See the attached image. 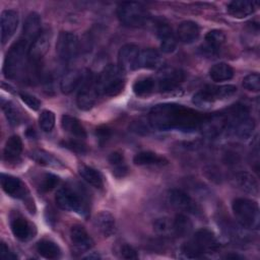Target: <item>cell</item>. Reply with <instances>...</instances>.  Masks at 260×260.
<instances>
[{
	"label": "cell",
	"instance_id": "6da1fadb",
	"mask_svg": "<svg viewBox=\"0 0 260 260\" xmlns=\"http://www.w3.org/2000/svg\"><path fill=\"white\" fill-rule=\"evenodd\" d=\"M202 118L200 113L182 105L159 104L150 110L148 123L158 130L178 129L187 132L199 129Z\"/></svg>",
	"mask_w": 260,
	"mask_h": 260
},
{
	"label": "cell",
	"instance_id": "7a4b0ae2",
	"mask_svg": "<svg viewBox=\"0 0 260 260\" xmlns=\"http://www.w3.org/2000/svg\"><path fill=\"white\" fill-rule=\"evenodd\" d=\"M219 248V243L214 234L208 229L198 230L192 239L187 241L181 247V253L184 258H201L205 253L215 252Z\"/></svg>",
	"mask_w": 260,
	"mask_h": 260
},
{
	"label": "cell",
	"instance_id": "3957f363",
	"mask_svg": "<svg viewBox=\"0 0 260 260\" xmlns=\"http://www.w3.org/2000/svg\"><path fill=\"white\" fill-rule=\"evenodd\" d=\"M124 85V71L118 65H107L96 78V89L100 94L116 95L123 90Z\"/></svg>",
	"mask_w": 260,
	"mask_h": 260
},
{
	"label": "cell",
	"instance_id": "277c9868",
	"mask_svg": "<svg viewBox=\"0 0 260 260\" xmlns=\"http://www.w3.org/2000/svg\"><path fill=\"white\" fill-rule=\"evenodd\" d=\"M55 200L57 205L63 210L73 211L84 217H86L89 212L88 201L85 195L79 190L69 187L61 188L57 191Z\"/></svg>",
	"mask_w": 260,
	"mask_h": 260
},
{
	"label": "cell",
	"instance_id": "5b68a950",
	"mask_svg": "<svg viewBox=\"0 0 260 260\" xmlns=\"http://www.w3.org/2000/svg\"><path fill=\"white\" fill-rule=\"evenodd\" d=\"M28 47V44L20 38L9 48L3 65V72L7 78H16L21 73Z\"/></svg>",
	"mask_w": 260,
	"mask_h": 260
},
{
	"label": "cell",
	"instance_id": "8992f818",
	"mask_svg": "<svg viewBox=\"0 0 260 260\" xmlns=\"http://www.w3.org/2000/svg\"><path fill=\"white\" fill-rule=\"evenodd\" d=\"M236 219L242 226L256 230L259 228L260 212L258 204L247 198H237L232 204Z\"/></svg>",
	"mask_w": 260,
	"mask_h": 260
},
{
	"label": "cell",
	"instance_id": "52a82bcc",
	"mask_svg": "<svg viewBox=\"0 0 260 260\" xmlns=\"http://www.w3.org/2000/svg\"><path fill=\"white\" fill-rule=\"evenodd\" d=\"M117 16L121 23L129 27H140L147 22L148 13L145 7L133 1L122 2L117 8Z\"/></svg>",
	"mask_w": 260,
	"mask_h": 260
},
{
	"label": "cell",
	"instance_id": "ba28073f",
	"mask_svg": "<svg viewBox=\"0 0 260 260\" xmlns=\"http://www.w3.org/2000/svg\"><path fill=\"white\" fill-rule=\"evenodd\" d=\"M81 83L82 85L76 99L77 107L82 111H88L94 106L99 94L96 89V79H93L91 74H86L83 76Z\"/></svg>",
	"mask_w": 260,
	"mask_h": 260
},
{
	"label": "cell",
	"instance_id": "9c48e42d",
	"mask_svg": "<svg viewBox=\"0 0 260 260\" xmlns=\"http://www.w3.org/2000/svg\"><path fill=\"white\" fill-rule=\"evenodd\" d=\"M79 41L75 34L70 31H61L56 43V52L59 58L68 62L71 61L78 53Z\"/></svg>",
	"mask_w": 260,
	"mask_h": 260
},
{
	"label": "cell",
	"instance_id": "30bf717a",
	"mask_svg": "<svg viewBox=\"0 0 260 260\" xmlns=\"http://www.w3.org/2000/svg\"><path fill=\"white\" fill-rule=\"evenodd\" d=\"M171 205L175 208L185 211L190 214L199 215L201 214V208L198 203L185 191L180 189H172L168 194Z\"/></svg>",
	"mask_w": 260,
	"mask_h": 260
},
{
	"label": "cell",
	"instance_id": "8fae6325",
	"mask_svg": "<svg viewBox=\"0 0 260 260\" xmlns=\"http://www.w3.org/2000/svg\"><path fill=\"white\" fill-rule=\"evenodd\" d=\"M10 229L16 239L22 242L29 241L36 235V228L19 212L10 214Z\"/></svg>",
	"mask_w": 260,
	"mask_h": 260
},
{
	"label": "cell",
	"instance_id": "7c38bea8",
	"mask_svg": "<svg viewBox=\"0 0 260 260\" xmlns=\"http://www.w3.org/2000/svg\"><path fill=\"white\" fill-rule=\"evenodd\" d=\"M199 129L208 137H215L228 129V121L223 113L203 116Z\"/></svg>",
	"mask_w": 260,
	"mask_h": 260
},
{
	"label": "cell",
	"instance_id": "4fadbf2b",
	"mask_svg": "<svg viewBox=\"0 0 260 260\" xmlns=\"http://www.w3.org/2000/svg\"><path fill=\"white\" fill-rule=\"evenodd\" d=\"M51 34L48 30H42L40 35L29 44L27 58L31 63H38L46 55L50 47Z\"/></svg>",
	"mask_w": 260,
	"mask_h": 260
},
{
	"label": "cell",
	"instance_id": "5bb4252c",
	"mask_svg": "<svg viewBox=\"0 0 260 260\" xmlns=\"http://www.w3.org/2000/svg\"><path fill=\"white\" fill-rule=\"evenodd\" d=\"M185 79V73L181 69L166 68L158 76V88L160 91H170L177 88Z\"/></svg>",
	"mask_w": 260,
	"mask_h": 260
},
{
	"label": "cell",
	"instance_id": "9a60e30c",
	"mask_svg": "<svg viewBox=\"0 0 260 260\" xmlns=\"http://www.w3.org/2000/svg\"><path fill=\"white\" fill-rule=\"evenodd\" d=\"M139 52V48L134 44H126L121 47L118 53L119 68L124 72L136 69Z\"/></svg>",
	"mask_w": 260,
	"mask_h": 260
},
{
	"label": "cell",
	"instance_id": "2e32d148",
	"mask_svg": "<svg viewBox=\"0 0 260 260\" xmlns=\"http://www.w3.org/2000/svg\"><path fill=\"white\" fill-rule=\"evenodd\" d=\"M18 14L16 11L7 9L2 11L0 18V29H1V42L6 44L10 38L14 35L18 26Z\"/></svg>",
	"mask_w": 260,
	"mask_h": 260
},
{
	"label": "cell",
	"instance_id": "e0dca14e",
	"mask_svg": "<svg viewBox=\"0 0 260 260\" xmlns=\"http://www.w3.org/2000/svg\"><path fill=\"white\" fill-rule=\"evenodd\" d=\"M156 34L160 41V50L164 53L174 52L177 47V40L169 23L164 20L158 21L156 24Z\"/></svg>",
	"mask_w": 260,
	"mask_h": 260
},
{
	"label": "cell",
	"instance_id": "ac0fdd59",
	"mask_svg": "<svg viewBox=\"0 0 260 260\" xmlns=\"http://www.w3.org/2000/svg\"><path fill=\"white\" fill-rule=\"evenodd\" d=\"M70 239L75 249L79 252L87 251L92 248L94 242L86 230L80 224H74L70 229Z\"/></svg>",
	"mask_w": 260,
	"mask_h": 260
},
{
	"label": "cell",
	"instance_id": "d6986e66",
	"mask_svg": "<svg viewBox=\"0 0 260 260\" xmlns=\"http://www.w3.org/2000/svg\"><path fill=\"white\" fill-rule=\"evenodd\" d=\"M258 2L251 0H234L228 4V12L236 18H244L251 15L257 8Z\"/></svg>",
	"mask_w": 260,
	"mask_h": 260
},
{
	"label": "cell",
	"instance_id": "ffe728a7",
	"mask_svg": "<svg viewBox=\"0 0 260 260\" xmlns=\"http://www.w3.org/2000/svg\"><path fill=\"white\" fill-rule=\"evenodd\" d=\"M1 186L4 192L15 198H23L25 196V186L22 182L11 175H1Z\"/></svg>",
	"mask_w": 260,
	"mask_h": 260
},
{
	"label": "cell",
	"instance_id": "44dd1931",
	"mask_svg": "<svg viewBox=\"0 0 260 260\" xmlns=\"http://www.w3.org/2000/svg\"><path fill=\"white\" fill-rule=\"evenodd\" d=\"M93 224L96 231L105 238L112 236L116 230L115 217L109 211H101L96 214Z\"/></svg>",
	"mask_w": 260,
	"mask_h": 260
},
{
	"label": "cell",
	"instance_id": "7402d4cb",
	"mask_svg": "<svg viewBox=\"0 0 260 260\" xmlns=\"http://www.w3.org/2000/svg\"><path fill=\"white\" fill-rule=\"evenodd\" d=\"M41 23H42L41 17L38 13L36 12L29 13L23 24L21 39L24 40L27 44L31 43L42 31Z\"/></svg>",
	"mask_w": 260,
	"mask_h": 260
},
{
	"label": "cell",
	"instance_id": "603a6c76",
	"mask_svg": "<svg viewBox=\"0 0 260 260\" xmlns=\"http://www.w3.org/2000/svg\"><path fill=\"white\" fill-rule=\"evenodd\" d=\"M225 41V35L219 29H212L205 36V44L202 47V53L214 55L218 52Z\"/></svg>",
	"mask_w": 260,
	"mask_h": 260
},
{
	"label": "cell",
	"instance_id": "cb8c5ba5",
	"mask_svg": "<svg viewBox=\"0 0 260 260\" xmlns=\"http://www.w3.org/2000/svg\"><path fill=\"white\" fill-rule=\"evenodd\" d=\"M161 63V57L159 53L151 48L144 49L139 52L136 69L143 68V69H154L157 68Z\"/></svg>",
	"mask_w": 260,
	"mask_h": 260
},
{
	"label": "cell",
	"instance_id": "d4e9b609",
	"mask_svg": "<svg viewBox=\"0 0 260 260\" xmlns=\"http://www.w3.org/2000/svg\"><path fill=\"white\" fill-rule=\"evenodd\" d=\"M200 28L198 24L191 20L180 23L178 27V38L184 44H192L199 38Z\"/></svg>",
	"mask_w": 260,
	"mask_h": 260
},
{
	"label": "cell",
	"instance_id": "484cf974",
	"mask_svg": "<svg viewBox=\"0 0 260 260\" xmlns=\"http://www.w3.org/2000/svg\"><path fill=\"white\" fill-rule=\"evenodd\" d=\"M83 74L78 70H68L64 73L60 81V89L63 93L72 92L82 82Z\"/></svg>",
	"mask_w": 260,
	"mask_h": 260
},
{
	"label": "cell",
	"instance_id": "4316f807",
	"mask_svg": "<svg viewBox=\"0 0 260 260\" xmlns=\"http://www.w3.org/2000/svg\"><path fill=\"white\" fill-rule=\"evenodd\" d=\"M61 126L64 131L77 138H85L86 131L80 121L70 115H63L61 117Z\"/></svg>",
	"mask_w": 260,
	"mask_h": 260
},
{
	"label": "cell",
	"instance_id": "83f0119b",
	"mask_svg": "<svg viewBox=\"0 0 260 260\" xmlns=\"http://www.w3.org/2000/svg\"><path fill=\"white\" fill-rule=\"evenodd\" d=\"M235 181L237 186L244 192H247L252 195L258 194V191H259L258 182L251 174L246 172L239 173L236 175Z\"/></svg>",
	"mask_w": 260,
	"mask_h": 260
},
{
	"label": "cell",
	"instance_id": "f1b7e54d",
	"mask_svg": "<svg viewBox=\"0 0 260 260\" xmlns=\"http://www.w3.org/2000/svg\"><path fill=\"white\" fill-rule=\"evenodd\" d=\"M78 173L84 181H86L89 185L93 186L94 188L102 189L104 187V178L98 170L91 167L82 165V166H79Z\"/></svg>",
	"mask_w": 260,
	"mask_h": 260
},
{
	"label": "cell",
	"instance_id": "f546056e",
	"mask_svg": "<svg viewBox=\"0 0 260 260\" xmlns=\"http://www.w3.org/2000/svg\"><path fill=\"white\" fill-rule=\"evenodd\" d=\"M133 162L137 166H162L168 164V160L154 152L141 151L134 155Z\"/></svg>",
	"mask_w": 260,
	"mask_h": 260
},
{
	"label": "cell",
	"instance_id": "4dcf8cb0",
	"mask_svg": "<svg viewBox=\"0 0 260 260\" xmlns=\"http://www.w3.org/2000/svg\"><path fill=\"white\" fill-rule=\"evenodd\" d=\"M209 76L215 82L230 80L234 76V69L226 63H216L209 69Z\"/></svg>",
	"mask_w": 260,
	"mask_h": 260
},
{
	"label": "cell",
	"instance_id": "1f68e13d",
	"mask_svg": "<svg viewBox=\"0 0 260 260\" xmlns=\"http://www.w3.org/2000/svg\"><path fill=\"white\" fill-rule=\"evenodd\" d=\"M37 251L46 259H58L61 256L60 247L50 240H41L37 245Z\"/></svg>",
	"mask_w": 260,
	"mask_h": 260
},
{
	"label": "cell",
	"instance_id": "d6a6232c",
	"mask_svg": "<svg viewBox=\"0 0 260 260\" xmlns=\"http://www.w3.org/2000/svg\"><path fill=\"white\" fill-rule=\"evenodd\" d=\"M22 151V141L19 136H10L4 146V157L6 160H13L17 158Z\"/></svg>",
	"mask_w": 260,
	"mask_h": 260
},
{
	"label": "cell",
	"instance_id": "836d02e7",
	"mask_svg": "<svg viewBox=\"0 0 260 260\" xmlns=\"http://www.w3.org/2000/svg\"><path fill=\"white\" fill-rule=\"evenodd\" d=\"M254 128H255L254 120L250 117H246L243 120L239 121L237 124H235L230 130L233 131V133L239 138L247 139L252 135Z\"/></svg>",
	"mask_w": 260,
	"mask_h": 260
},
{
	"label": "cell",
	"instance_id": "e575fe53",
	"mask_svg": "<svg viewBox=\"0 0 260 260\" xmlns=\"http://www.w3.org/2000/svg\"><path fill=\"white\" fill-rule=\"evenodd\" d=\"M173 228L174 234H176L179 237H185L191 233L193 224L187 215L179 213L173 220Z\"/></svg>",
	"mask_w": 260,
	"mask_h": 260
},
{
	"label": "cell",
	"instance_id": "d590c367",
	"mask_svg": "<svg viewBox=\"0 0 260 260\" xmlns=\"http://www.w3.org/2000/svg\"><path fill=\"white\" fill-rule=\"evenodd\" d=\"M30 157L36 160L37 162L46 166V167H52V168H63V165L60 160H58L55 156H53L51 153H48L43 150H36L30 153Z\"/></svg>",
	"mask_w": 260,
	"mask_h": 260
},
{
	"label": "cell",
	"instance_id": "8d00e7d4",
	"mask_svg": "<svg viewBox=\"0 0 260 260\" xmlns=\"http://www.w3.org/2000/svg\"><path fill=\"white\" fill-rule=\"evenodd\" d=\"M155 81L152 77H141L138 78L133 84V91L136 95L143 96L147 95L154 89Z\"/></svg>",
	"mask_w": 260,
	"mask_h": 260
},
{
	"label": "cell",
	"instance_id": "74e56055",
	"mask_svg": "<svg viewBox=\"0 0 260 260\" xmlns=\"http://www.w3.org/2000/svg\"><path fill=\"white\" fill-rule=\"evenodd\" d=\"M109 162L113 168V173L115 176L124 177L127 174L128 169H127V166L125 164L122 153H120V152L111 153L109 156Z\"/></svg>",
	"mask_w": 260,
	"mask_h": 260
},
{
	"label": "cell",
	"instance_id": "f35d334b",
	"mask_svg": "<svg viewBox=\"0 0 260 260\" xmlns=\"http://www.w3.org/2000/svg\"><path fill=\"white\" fill-rule=\"evenodd\" d=\"M208 89L214 101L230 98L237 92V87L233 84H225L220 86H208Z\"/></svg>",
	"mask_w": 260,
	"mask_h": 260
},
{
	"label": "cell",
	"instance_id": "ab89813d",
	"mask_svg": "<svg viewBox=\"0 0 260 260\" xmlns=\"http://www.w3.org/2000/svg\"><path fill=\"white\" fill-rule=\"evenodd\" d=\"M2 109L5 113V116L8 120V122L11 125H18L21 121V114L19 113V111L15 108V106L10 103V102H6L5 104L2 103Z\"/></svg>",
	"mask_w": 260,
	"mask_h": 260
},
{
	"label": "cell",
	"instance_id": "60d3db41",
	"mask_svg": "<svg viewBox=\"0 0 260 260\" xmlns=\"http://www.w3.org/2000/svg\"><path fill=\"white\" fill-rule=\"evenodd\" d=\"M153 229L154 231L162 236H168L174 233L173 228V220L168 217H159L153 221Z\"/></svg>",
	"mask_w": 260,
	"mask_h": 260
},
{
	"label": "cell",
	"instance_id": "b9f144b4",
	"mask_svg": "<svg viewBox=\"0 0 260 260\" xmlns=\"http://www.w3.org/2000/svg\"><path fill=\"white\" fill-rule=\"evenodd\" d=\"M39 124L43 131L45 132L52 131L55 125V114L49 110L43 111L39 118Z\"/></svg>",
	"mask_w": 260,
	"mask_h": 260
},
{
	"label": "cell",
	"instance_id": "7bdbcfd3",
	"mask_svg": "<svg viewBox=\"0 0 260 260\" xmlns=\"http://www.w3.org/2000/svg\"><path fill=\"white\" fill-rule=\"evenodd\" d=\"M59 184V178L53 174H45L40 182V189L43 192L53 190Z\"/></svg>",
	"mask_w": 260,
	"mask_h": 260
},
{
	"label": "cell",
	"instance_id": "ee69618b",
	"mask_svg": "<svg viewBox=\"0 0 260 260\" xmlns=\"http://www.w3.org/2000/svg\"><path fill=\"white\" fill-rule=\"evenodd\" d=\"M243 86L250 91H259L260 76L258 73H250L243 79Z\"/></svg>",
	"mask_w": 260,
	"mask_h": 260
},
{
	"label": "cell",
	"instance_id": "f6af8a7d",
	"mask_svg": "<svg viewBox=\"0 0 260 260\" xmlns=\"http://www.w3.org/2000/svg\"><path fill=\"white\" fill-rule=\"evenodd\" d=\"M64 147L69 148L72 151L78 152V153H84L87 151L86 145L84 143H82L81 141L77 140V139H69L63 142Z\"/></svg>",
	"mask_w": 260,
	"mask_h": 260
},
{
	"label": "cell",
	"instance_id": "bcb514c9",
	"mask_svg": "<svg viewBox=\"0 0 260 260\" xmlns=\"http://www.w3.org/2000/svg\"><path fill=\"white\" fill-rule=\"evenodd\" d=\"M19 95H20V99L22 100V102H24V104H25L28 108H30V109H32V110H35V111H37V110L40 109V107H41V102H40V100L37 99L35 95H31V94H29V93H27V92H20Z\"/></svg>",
	"mask_w": 260,
	"mask_h": 260
},
{
	"label": "cell",
	"instance_id": "7dc6e473",
	"mask_svg": "<svg viewBox=\"0 0 260 260\" xmlns=\"http://www.w3.org/2000/svg\"><path fill=\"white\" fill-rule=\"evenodd\" d=\"M121 257L124 259H138V254L137 251L130 245L124 244L121 247Z\"/></svg>",
	"mask_w": 260,
	"mask_h": 260
},
{
	"label": "cell",
	"instance_id": "c3c4849f",
	"mask_svg": "<svg viewBox=\"0 0 260 260\" xmlns=\"http://www.w3.org/2000/svg\"><path fill=\"white\" fill-rule=\"evenodd\" d=\"M0 257L3 260H15L17 258L16 255L13 254V252H11L8 246H6V244L3 242L0 245Z\"/></svg>",
	"mask_w": 260,
	"mask_h": 260
},
{
	"label": "cell",
	"instance_id": "681fc988",
	"mask_svg": "<svg viewBox=\"0 0 260 260\" xmlns=\"http://www.w3.org/2000/svg\"><path fill=\"white\" fill-rule=\"evenodd\" d=\"M131 129L133 132H135L137 134H147V132H148V127L140 121L132 123Z\"/></svg>",
	"mask_w": 260,
	"mask_h": 260
},
{
	"label": "cell",
	"instance_id": "f907efd6",
	"mask_svg": "<svg viewBox=\"0 0 260 260\" xmlns=\"http://www.w3.org/2000/svg\"><path fill=\"white\" fill-rule=\"evenodd\" d=\"M96 134L99 135L100 139H107V138L110 136V130L107 129V128L99 129V130L96 131Z\"/></svg>",
	"mask_w": 260,
	"mask_h": 260
},
{
	"label": "cell",
	"instance_id": "816d5d0a",
	"mask_svg": "<svg viewBox=\"0 0 260 260\" xmlns=\"http://www.w3.org/2000/svg\"><path fill=\"white\" fill-rule=\"evenodd\" d=\"M225 258L226 259H230V258H233V259H238V258H240V259H243V257H241V256H239V255H232V254H230V255H226L225 256Z\"/></svg>",
	"mask_w": 260,
	"mask_h": 260
},
{
	"label": "cell",
	"instance_id": "f5cc1de1",
	"mask_svg": "<svg viewBox=\"0 0 260 260\" xmlns=\"http://www.w3.org/2000/svg\"><path fill=\"white\" fill-rule=\"evenodd\" d=\"M86 258H88V259H91V258H100V256H99V255H88Z\"/></svg>",
	"mask_w": 260,
	"mask_h": 260
}]
</instances>
